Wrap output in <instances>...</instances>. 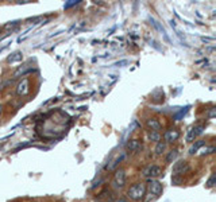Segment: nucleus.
Listing matches in <instances>:
<instances>
[{
    "label": "nucleus",
    "instance_id": "f257e3e1",
    "mask_svg": "<svg viewBox=\"0 0 216 202\" xmlns=\"http://www.w3.org/2000/svg\"><path fill=\"white\" fill-rule=\"evenodd\" d=\"M127 195H128V198L132 201H142L146 195V185L145 183H134V185L128 189Z\"/></svg>",
    "mask_w": 216,
    "mask_h": 202
},
{
    "label": "nucleus",
    "instance_id": "f03ea898",
    "mask_svg": "<svg viewBox=\"0 0 216 202\" xmlns=\"http://www.w3.org/2000/svg\"><path fill=\"white\" fill-rule=\"evenodd\" d=\"M126 185V171L123 168L116 170L114 174V178H112V186L115 189H122Z\"/></svg>",
    "mask_w": 216,
    "mask_h": 202
},
{
    "label": "nucleus",
    "instance_id": "7ed1b4c3",
    "mask_svg": "<svg viewBox=\"0 0 216 202\" xmlns=\"http://www.w3.org/2000/svg\"><path fill=\"white\" fill-rule=\"evenodd\" d=\"M29 93H30V82H29V78L24 77L19 84L16 85V94L23 97Z\"/></svg>",
    "mask_w": 216,
    "mask_h": 202
},
{
    "label": "nucleus",
    "instance_id": "20e7f679",
    "mask_svg": "<svg viewBox=\"0 0 216 202\" xmlns=\"http://www.w3.org/2000/svg\"><path fill=\"white\" fill-rule=\"evenodd\" d=\"M189 170V163L186 160H178L177 163L173 164V168H172V173L173 175H181L184 173H186Z\"/></svg>",
    "mask_w": 216,
    "mask_h": 202
},
{
    "label": "nucleus",
    "instance_id": "39448f33",
    "mask_svg": "<svg viewBox=\"0 0 216 202\" xmlns=\"http://www.w3.org/2000/svg\"><path fill=\"white\" fill-rule=\"evenodd\" d=\"M204 132V125H196V127L189 128L186 133V142H195V139Z\"/></svg>",
    "mask_w": 216,
    "mask_h": 202
},
{
    "label": "nucleus",
    "instance_id": "423d86ee",
    "mask_svg": "<svg viewBox=\"0 0 216 202\" xmlns=\"http://www.w3.org/2000/svg\"><path fill=\"white\" fill-rule=\"evenodd\" d=\"M148 190H150L151 194H154L155 197H158L162 190H164V187H162V183L158 182V181H155V179H148Z\"/></svg>",
    "mask_w": 216,
    "mask_h": 202
},
{
    "label": "nucleus",
    "instance_id": "0eeeda50",
    "mask_svg": "<svg viewBox=\"0 0 216 202\" xmlns=\"http://www.w3.org/2000/svg\"><path fill=\"white\" fill-rule=\"evenodd\" d=\"M143 175L145 177H150V178H155V177H159V175H162V168L159 167V166H148V167L143 168Z\"/></svg>",
    "mask_w": 216,
    "mask_h": 202
},
{
    "label": "nucleus",
    "instance_id": "6e6552de",
    "mask_svg": "<svg viewBox=\"0 0 216 202\" xmlns=\"http://www.w3.org/2000/svg\"><path fill=\"white\" fill-rule=\"evenodd\" d=\"M178 137H180V131H178V129H176V128L168 129V131L164 133V139H165V142H168V143L177 142Z\"/></svg>",
    "mask_w": 216,
    "mask_h": 202
},
{
    "label": "nucleus",
    "instance_id": "1a4fd4ad",
    "mask_svg": "<svg viewBox=\"0 0 216 202\" xmlns=\"http://www.w3.org/2000/svg\"><path fill=\"white\" fill-rule=\"evenodd\" d=\"M126 148H127V151H130V152H137L142 148V143L139 139H131V140L127 142Z\"/></svg>",
    "mask_w": 216,
    "mask_h": 202
},
{
    "label": "nucleus",
    "instance_id": "9d476101",
    "mask_svg": "<svg viewBox=\"0 0 216 202\" xmlns=\"http://www.w3.org/2000/svg\"><path fill=\"white\" fill-rule=\"evenodd\" d=\"M146 125H147V128H150V131H157L158 132L161 129V123L157 119H147Z\"/></svg>",
    "mask_w": 216,
    "mask_h": 202
},
{
    "label": "nucleus",
    "instance_id": "9b49d317",
    "mask_svg": "<svg viewBox=\"0 0 216 202\" xmlns=\"http://www.w3.org/2000/svg\"><path fill=\"white\" fill-rule=\"evenodd\" d=\"M31 71H33V69L29 67V65H23V66H20L15 73H14V78H18V77H20V75H23L24 77L27 73H31Z\"/></svg>",
    "mask_w": 216,
    "mask_h": 202
},
{
    "label": "nucleus",
    "instance_id": "f8f14e48",
    "mask_svg": "<svg viewBox=\"0 0 216 202\" xmlns=\"http://www.w3.org/2000/svg\"><path fill=\"white\" fill-rule=\"evenodd\" d=\"M23 60V54L20 51H14L12 54H10V57L7 58V62L8 64H14V62H19Z\"/></svg>",
    "mask_w": 216,
    "mask_h": 202
},
{
    "label": "nucleus",
    "instance_id": "ddd939ff",
    "mask_svg": "<svg viewBox=\"0 0 216 202\" xmlns=\"http://www.w3.org/2000/svg\"><path fill=\"white\" fill-rule=\"evenodd\" d=\"M204 146H205V140H197V142H195V144H193L191 147V150H189V154L195 155V152H197L201 147H204Z\"/></svg>",
    "mask_w": 216,
    "mask_h": 202
},
{
    "label": "nucleus",
    "instance_id": "4468645a",
    "mask_svg": "<svg viewBox=\"0 0 216 202\" xmlns=\"http://www.w3.org/2000/svg\"><path fill=\"white\" fill-rule=\"evenodd\" d=\"M189 108H191V106H185V108H182V109L181 111H180V112H177V113H176L174 116H173V120L174 121H180V120H181L182 117H184V116H185L186 113H188V109H189Z\"/></svg>",
    "mask_w": 216,
    "mask_h": 202
},
{
    "label": "nucleus",
    "instance_id": "2eb2a0df",
    "mask_svg": "<svg viewBox=\"0 0 216 202\" xmlns=\"http://www.w3.org/2000/svg\"><path fill=\"white\" fill-rule=\"evenodd\" d=\"M165 150H166V143L165 142H158V143H157V146H155L154 151H155L157 155H162Z\"/></svg>",
    "mask_w": 216,
    "mask_h": 202
},
{
    "label": "nucleus",
    "instance_id": "dca6fc26",
    "mask_svg": "<svg viewBox=\"0 0 216 202\" xmlns=\"http://www.w3.org/2000/svg\"><path fill=\"white\" fill-rule=\"evenodd\" d=\"M177 155H178V151H177V150L169 151L168 155H166V162H168V163H172V162H173L176 158H177Z\"/></svg>",
    "mask_w": 216,
    "mask_h": 202
},
{
    "label": "nucleus",
    "instance_id": "f3484780",
    "mask_svg": "<svg viewBox=\"0 0 216 202\" xmlns=\"http://www.w3.org/2000/svg\"><path fill=\"white\" fill-rule=\"evenodd\" d=\"M148 139H150L151 142H159L161 140V135L159 132H157V131H148Z\"/></svg>",
    "mask_w": 216,
    "mask_h": 202
},
{
    "label": "nucleus",
    "instance_id": "a211bd4d",
    "mask_svg": "<svg viewBox=\"0 0 216 202\" xmlns=\"http://www.w3.org/2000/svg\"><path fill=\"white\" fill-rule=\"evenodd\" d=\"M215 151H216V148H215V147H205L204 150H201L200 155H201V156H204V155H209V154H213Z\"/></svg>",
    "mask_w": 216,
    "mask_h": 202
},
{
    "label": "nucleus",
    "instance_id": "6ab92c4d",
    "mask_svg": "<svg viewBox=\"0 0 216 202\" xmlns=\"http://www.w3.org/2000/svg\"><path fill=\"white\" fill-rule=\"evenodd\" d=\"M205 116L208 119H213L215 116H216V108L215 106H212V108H209L208 111H207V113H205Z\"/></svg>",
    "mask_w": 216,
    "mask_h": 202
},
{
    "label": "nucleus",
    "instance_id": "aec40b11",
    "mask_svg": "<svg viewBox=\"0 0 216 202\" xmlns=\"http://www.w3.org/2000/svg\"><path fill=\"white\" fill-rule=\"evenodd\" d=\"M215 183H216V175L212 174V175H211V178L207 181V187H213Z\"/></svg>",
    "mask_w": 216,
    "mask_h": 202
},
{
    "label": "nucleus",
    "instance_id": "412c9836",
    "mask_svg": "<svg viewBox=\"0 0 216 202\" xmlns=\"http://www.w3.org/2000/svg\"><path fill=\"white\" fill-rule=\"evenodd\" d=\"M29 146H31V142H27V143H22V144H19L18 146L15 150H14V152H18L19 150H22V148H26V147H29Z\"/></svg>",
    "mask_w": 216,
    "mask_h": 202
},
{
    "label": "nucleus",
    "instance_id": "4be33fe9",
    "mask_svg": "<svg viewBox=\"0 0 216 202\" xmlns=\"http://www.w3.org/2000/svg\"><path fill=\"white\" fill-rule=\"evenodd\" d=\"M80 2H76V0H70L69 3H66L65 6H64V8L65 10H68V8H70V7H73V6H76V4H78Z\"/></svg>",
    "mask_w": 216,
    "mask_h": 202
},
{
    "label": "nucleus",
    "instance_id": "5701e85b",
    "mask_svg": "<svg viewBox=\"0 0 216 202\" xmlns=\"http://www.w3.org/2000/svg\"><path fill=\"white\" fill-rule=\"evenodd\" d=\"M18 24H19V22H10V23H8V24H6V26H4V28H14V27H16Z\"/></svg>",
    "mask_w": 216,
    "mask_h": 202
},
{
    "label": "nucleus",
    "instance_id": "b1692460",
    "mask_svg": "<svg viewBox=\"0 0 216 202\" xmlns=\"http://www.w3.org/2000/svg\"><path fill=\"white\" fill-rule=\"evenodd\" d=\"M172 182H173V185H178V183H181V178H178V175H173Z\"/></svg>",
    "mask_w": 216,
    "mask_h": 202
},
{
    "label": "nucleus",
    "instance_id": "393cba45",
    "mask_svg": "<svg viewBox=\"0 0 216 202\" xmlns=\"http://www.w3.org/2000/svg\"><path fill=\"white\" fill-rule=\"evenodd\" d=\"M128 64V61L127 60H124V61H120V62H116L115 66H123V65H127Z\"/></svg>",
    "mask_w": 216,
    "mask_h": 202
},
{
    "label": "nucleus",
    "instance_id": "a878e982",
    "mask_svg": "<svg viewBox=\"0 0 216 202\" xmlns=\"http://www.w3.org/2000/svg\"><path fill=\"white\" fill-rule=\"evenodd\" d=\"M115 202H127V201H126L124 198H119V199H116Z\"/></svg>",
    "mask_w": 216,
    "mask_h": 202
},
{
    "label": "nucleus",
    "instance_id": "bb28decb",
    "mask_svg": "<svg viewBox=\"0 0 216 202\" xmlns=\"http://www.w3.org/2000/svg\"><path fill=\"white\" fill-rule=\"evenodd\" d=\"M2 109H3V106H2V105H0V113H2Z\"/></svg>",
    "mask_w": 216,
    "mask_h": 202
}]
</instances>
